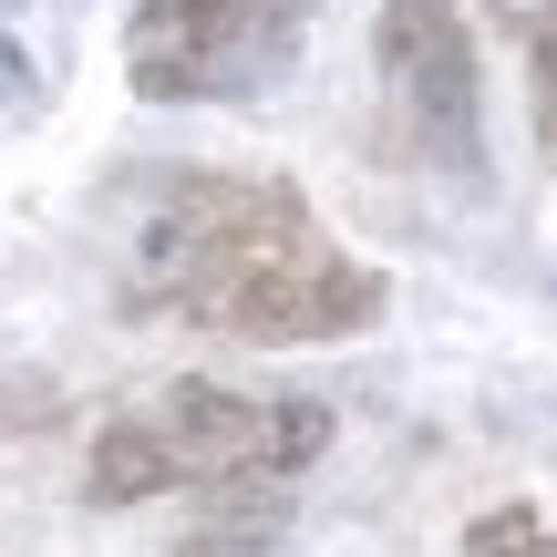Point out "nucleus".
Returning <instances> with one entry per match:
<instances>
[{"label":"nucleus","mask_w":557,"mask_h":557,"mask_svg":"<svg viewBox=\"0 0 557 557\" xmlns=\"http://www.w3.org/2000/svg\"><path fill=\"white\" fill-rule=\"evenodd\" d=\"M145 289L238 341H341L382 310V278L320 238L310 197L278 176H176L145 218Z\"/></svg>","instance_id":"nucleus-1"},{"label":"nucleus","mask_w":557,"mask_h":557,"mask_svg":"<svg viewBox=\"0 0 557 557\" xmlns=\"http://www.w3.org/2000/svg\"><path fill=\"white\" fill-rule=\"evenodd\" d=\"M145 434L176 455L186 485L227 496V485H289L299 465L331 455V403L310 393H227V382H165L145 403Z\"/></svg>","instance_id":"nucleus-2"},{"label":"nucleus","mask_w":557,"mask_h":557,"mask_svg":"<svg viewBox=\"0 0 557 557\" xmlns=\"http://www.w3.org/2000/svg\"><path fill=\"white\" fill-rule=\"evenodd\" d=\"M299 21H310V0H145L135 11V94L186 103V94L259 83L269 62H289Z\"/></svg>","instance_id":"nucleus-3"},{"label":"nucleus","mask_w":557,"mask_h":557,"mask_svg":"<svg viewBox=\"0 0 557 557\" xmlns=\"http://www.w3.org/2000/svg\"><path fill=\"white\" fill-rule=\"evenodd\" d=\"M372 41H382V73H393L423 156L444 176H475V41H465V11L455 0H382Z\"/></svg>","instance_id":"nucleus-4"},{"label":"nucleus","mask_w":557,"mask_h":557,"mask_svg":"<svg viewBox=\"0 0 557 557\" xmlns=\"http://www.w3.org/2000/svg\"><path fill=\"white\" fill-rule=\"evenodd\" d=\"M278 527H289V496L278 485H227V496H207V527L176 557H269Z\"/></svg>","instance_id":"nucleus-5"},{"label":"nucleus","mask_w":557,"mask_h":557,"mask_svg":"<svg viewBox=\"0 0 557 557\" xmlns=\"http://www.w3.org/2000/svg\"><path fill=\"white\" fill-rule=\"evenodd\" d=\"M165 485H186V475H176V455H165L135 413L94 434V496L103 506H145V496H165Z\"/></svg>","instance_id":"nucleus-6"},{"label":"nucleus","mask_w":557,"mask_h":557,"mask_svg":"<svg viewBox=\"0 0 557 557\" xmlns=\"http://www.w3.org/2000/svg\"><path fill=\"white\" fill-rule=\"evenodd\" d=\"M517 41H527V83H537V145L557 156V11H517Z\"/></svg>","instance_id":"nucleus-7"},{"label":"nucleus","mask_w":557,"mask_h":557,"mask_svg":"<svg viewBox=\"0 0 557 557\" xmlns=\"http://www.w3.org/2000/svg\"><path fill=\"white\" fill-rule=\"evenodd\" d=\"M547 527H537V506H496V517H475L465 527V557H527Z\"/></svg>","instance_id":"nucleus-8"},{"label":"nucleus","mask_w":557,"mask_h":557,"mask_svg":"<svg viewBox=\"0 0 557 557\" xmlns=\"http://www.w3.org/2000/svg\"><path fill=\"white\" fill-rule=\"evenodd\" d=\"M41 423H52V393L21 382V372H0V434H41Z\"/></svg>","instance_id":"nucleus-9"},{"label":"nucleus","mask_w":557,"mask_h":557,"mask_svg":"<svg viewBox=\"0 0 557 557\" xmlns=\"http://www.w3.org/2000/svg\"><path fill=\"white\" fill-rule=\"evenodd\" d=\"M527 557H557V537H537V547H527Z\"/></svg>","instance_id":"nucleus-10"}]
</instances>
